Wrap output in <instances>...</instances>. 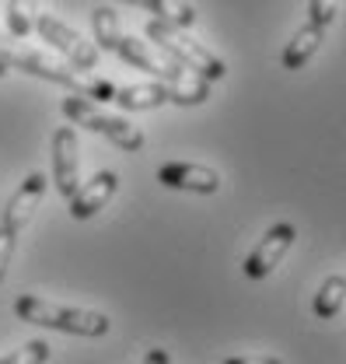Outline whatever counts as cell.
<instances>
[{
	"instance_id": "cell-1",
	"label": "cell",
	"mask_w": 346,
	"mask_h": 364,
	"mask_svg": "<svg viewBox=\"0 0 346 364\" xmlns=\"http://www.w3.org/2000/svg\"><path fill=\"white\" fill-rule=\"evenodd\" d=\"M14 316L21 322H28V326H43V329L70 333V336H105L109 326H112L105 312L56 305V301H45L39 294H21L14 301Z\"/></svg>"
},
{
	"instance_id": "cell-2",
	"label": "cell",
	"mask_w": 346,
	"mask_h": 364,
	"mask_svg": "<svg viewBox=\"0 0 346 364\" xmlns=\"http://www.w3.org/2000/svg\"><path fill=\"white\" fill-rule=\"evenodd\" d=\"M0 63H4V67H18V70H25V74H32V77H45V81H53V85H63L70 95H85L87 98L91 88H94V77H91V74L70 67V63H63V60H56V56H49L43 49H28V46H21V43H7L4 36H0Z\"/></svg>"
},
{
	"instance_id": "cell-3",
	"label": "cell",
	"mask_w": 346,
	"mask_h": 364,
	"mask_svg": "<svg viewBox=\"0 0 346 364\" xmlns=\"http://www.w3.org/2000/svg\"><path fill=\"white\" fill-rule=\"evenodd\" d=\"M147 39L158 46V49H165L168 56H172L178 67H185L189 74H196V77H203V81H220L224 74H227V63L210 53L203 43H196V39H189L182 28H175V25H165V21H147Z\"/></svg>"
},
{
	"instance_id": "cell-4",
	"label": "cell",
	"mask_w": 346,
	"mask_h": 364,
	"mask_svg": "<svg viewBox=\"0 0 346 364\" xmlns=\"http://www.w3.org/2000/svg\"><path fill=\"white\" fill-rule=\"evenodd\" d=\"M60 109H63V116H67L74 127H87L91 134H102L109 144H116L119 151H140V147H144V134H140L133 123H126L123 116L102 112L85 95H67V98L60 102Z\"/></svg>"
},
{
	"instance_id": "cell-5",
	"label": "cell",
	"mask_w": 346,
	"mask_h": 364,
	"mask_svg": "<svg viewBox=\"0 0 346 364\" xmlns=\"http://www.w3.org/2000/svg\"><path fill=\"white\" fill-rule=\"evenodd\" d=\"M36 32L43 36V43H49L56 53H63L67 56V63L70 67H77V70H98V56H102V49L94 43H87L81 32H74L70 25H63L60 18H49V14H36Z\"/></svg>"
},
{
	"instance_id": "cell-6",
	"label": "cell",
	"mask_w": 346,
	"mask_h": 364,
	"mask_svg": "<svg viewBox=\"0 0 346 364\" xmlns=\"http://www.w3.org/2000/svg\"><path fill=\"white\" fill-rule=\"evenodd\" d=\"M116 56H123L126 63L140 67V70H147V74H154L165 88H178V85L189 77V70L178 67L165 49H158L154 43H144V39H133V36H123V43H119V49H116Z\"/></svg>"
},
{
	"instance_id": "cell-7",
	"label": "cell",
	"mask_w": 346,
	"mask_h": 364,
	"mask_svg": "<svg viewBox=\"0 0 346 364\" xmlns=\"http://www.w3.org/2000/svg\"><path fill=\"white\" fill-rule=\"evenodd\" d=\"M294 238H298V228L291 225V221H276V225L259 238V245L249 252V259H245V277H252V280L269 277V273L283 263V256L291 252Z\"/></svg>"
},
{
	"instance_id": "cell-8",
	"label": "cell",
	"mask_w": 346,
	"mask_h": 364,
	"mask_svg": "<svg viewBox=\"0 0 346 364\" xmlns=\"http://www.w3.org/2000/svg\"><path fill=\"white\" fill-rule=\"evenodd\" d=\"M77 130L60 127L53 134V182L63 200H70L81 189V158H77Z\"/></svg>"
},
{
	"instance_id": "cell-9",
	"label": "cell",
	"mask_w": 346,
	"mask_h": 364,
	"mask_svg": "<svg viewBox=\"0 0 346 364\" xmlns=\"http://www.w3.org/2000/svg\"><path fill=\"white\" fill-rule=\"evenodd\" d=\"M158 182L165 189H182V193H200V196H210L220 189V172L207 168V165H196V161H168L158 168Z\"/></svg>"
},
{
	"instance_id": "cell-10",
	"label": "cell",
	"mask_w": 346,
	"mask_h": 364,
	"mask_svg": "<svg viewBox=\"0 0 346 364\" xmlns=\"http://www.w3.org/2000/svg\"><path fill=\"white\" fill-rule=\"evenodd\" d=\"M116 189H119V176H116L112 168L94 172V176H91V179H87L85 186L67 200V203H70V207H67V210H70V218H74V221H87V218H94V214H98L112 196H116Z\"/></svg>"
},
{
	"instance_id": "cell-11",
	"label": "cell",
	"mask_w": 346,
	"mask_h": 364,
	"mask_svg": "<svg viewBox=\"0 0 346 364\" xmlns=\"http://www.w3.org/2000/svg\"><path fill=\"white\" fill-rule=\"evenodd\" d=\"M45 176L43 172H32V176H25V182L11 193V200H7V207H4V218H0V225L11 228L14 235L21 231V228L32 221V214L39 210V203H43V193H45Z\"/></svg>"
},
{
	"instance_id": "cell-12",
	"label": "cell",
	"mask_w": 346,
	"mask_h": 364,
	"mask_svg": "<svg viewBox=\"0 0 346 364\" xmlns=\"http://www.w3.org/2000/svg\"><path fill=\"white\" fill-rule=\"evenodd\" d=\"M119 109L130 112H144V109H158L168 102V88L161 81H144V85H116V98Z\"/></svg>"
},
{
	"instance_id": "cell-13",
	"label": "cell",
	"mask_w": 346,
	"mask_h": 364,
	"mask_svg": "<svg viewBox=\"0 0 346 364\" xmlns=\"http://www.w3.org/2000/svg\"><path fill=\"white\" fill-rule=\"evenodd\" d=\"M322 39H325V32L318 28V25H301L298 32H294V39L283 46V56H280V63L287 67V70H301L304 63L318 53V46H322Z\"/></svg>"
},
{
	"instance_id": "cell-14",
	"label": "cell",
	"mask_w": 346,
	"mask_h": 364,
	"mask_svg": "<svg viewBox=\"0 0 346 364\" xmlns=\"http://www.w3.org/2000/svg\"><path fill=\"white\" fill-rule=\"evenodd\" d=\"M123 4L144 7V11L154 14V21H165V25H175V28H193L196 25V7L185 4V0H123Z\"/></svg>"
},
{
	"instance_id": "cell-15",
	"label": "cell",
	"mask_w": 346,
	"mask_h": 364,
	"mask_svg": "<svg viewBox=\"0 0 346 364\" xmlns=\"http://www.w3.org/2000/svg\"><path fill=\"white\" fill-rule=\"evenodd\" d=\"M343 305H346V277L333 273V277L322 280V287L315 294V316L329 322V318H336L343 312Z\"/></svg>"
},
{
	"instance_id": "cell-16",
	"label": "cell",
	"mask_w": 346,
	"mask_h": 364,
	"mask_svg": "<svg viewBox=\"0 0 346 364\" xmlns=\"http://www.w3.org/2000/svg\"><path fill=\"white\" fill-rule=\"evenodd\" d=\"M91 28H94V43L105 53H116L123 43V32H119V14L112 7H94L91 11Z\"/></svg>"
},
{
	"instance_id": "cell-17",
	"label": "cell",
	"mask_w": 346,
	"mask_h": 364,
	"mask_svg": "<svg viewBox=\"0 0 346 364\" xmlns=\"http://www.w3.org/2000/svg\"><path fill=\"white\" fill-rule=\"evenodd\" d=\"M36 7L39 0H7V28L14 39H25L36 32Z\"/></svg>"
},
{
	"instance_id": "cell-18",
	"label": "cell",
	"mask_w": 346,
	"mask_h": 364,
	"mask_svg": "<svg viewBox=\"0 0 346 364\" xmlns=\"http://www.w3.org/2000/svg\"><path fill=\"white\" fill-rule=\"evenodd\" d=\"M45 361H49V343L45 340H32V343H25V347H18V350L0 358V364H45Z\"/></svg>"
},
{
	"instance_id": "cell-19",
	"label": "cell",
	"mask_w": 346,
	"mask_h": 364,
	"mask_svg": "<svg viewBox=\"0 0 346 364\" xmlns=\"http://www.w3.org/2000/svg\"><path fill=\"white\" fill-rule=\"evenodd\" d=\"M336 14H340V0H308V21L318 25L322 32L336 21Z\"/></svg>"
},
{
	"instance_id": "cell-20",
	"label": "cell",
	"mask_w": 346,
	"mask_h": 364,
	"mask_svg": "<svg viewBox=\"0 0 346 364\" xmlns=\"http://www.w3.org/2000/svg\"><path fill=\"white\" fill-rule=\"evenodd\" d=\"M14 231L11 228L0 225V280H4V273H7V267H11V256H14Z\"/></svg>"
},
{
	"instance_id": "cell-21",
	"label": "cell",
	"mask_w": 346,
	"mask_h": 364,
	"mask_svg": "<svg viewBox=\"0 0 346 364\" xmlns=\"http://www.w3.org/2000/svg\"><path fill=\"white\" fill-rule=\"evenodd\" d=\"M140 364H172V358H168V350L154 347V350H147V354H144V361Z\"/></svg>"
},
{
	"instance_id": "cell-22",
	"label": "cell",
	"mask_w": 346,
	"mask_h": 364,
	"mask_svg": "<svg viewBox=\"0 0 346 364\" xmlns=\"http://www.w3.org/2000/svg\"><path fill=\"white\" fill-rule=\"evenodd\" d=\"M224 364H283V361H276V358H231Z\"/></svg>"
},
{
	"instance_id": "cell-23",
	"label": "cell",
	"mask_w": 346,
	"mask_h": 364,
	"mask_svg": "<svg viewBox=\"0 0 346 364\" xmlns=\"http://www.w3.org/2000/svg\"><path fill=\"white\" fill-rule=\"evenodd\" d=\"M4 74H7V67H4V63H0V77H4Z\"/></svg>"
}]
</instances>
